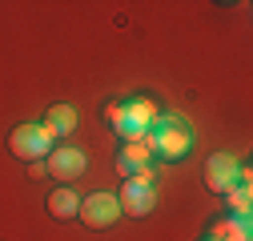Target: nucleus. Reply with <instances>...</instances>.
<instances>
[{"label":"nucleus","mask_w":253,"mask_h":241,"mask_svg":"<svg viewBox=\"0 0 253 241\" xmlns=\"http://www.w3.org/2000/svg\"><path fill=\"white\" fill-rule=\"evenodd\" d=\"M145 145H149V153L161 157V161H181L189 149H193V129H189V120L177 117V113H157V120L145 133Z\"/></svg>","instance_id":"obj_1"},{"label":"nucleus","mask_w":253,"mask_h":241,"mask_svg":"<svg viewBox=\"0 0 253 241\" xmlns=\"http://www.w3.org/2000/svg\"><path fill=\"white\" fill-rule=\"evenodd\" d=\"M157 120L153 101H129V105H109V125L125 137V141H145L149 125Z\"/></svg>","instance_id":"obj_2"},{"label":"nucleus","mask_w":253,"mask_h":241,"mask_svg":"<svg viewBox=\"0 0 253 241\" xmlns=\"http://www.w3.org/2000/svg\"><path fill=\"white\" fill-rule=\"evenodd\" d=\"M153 177H157V169L149 165V169H141L137 177H129L125 181V189H121V213H133V217H145V213H153V205H157V193H153Z\"/></svg>","instance_id":"obj_3"},{"label":"nucleus","mask_w":253,"mask_h":241,"mask_svg":"<svg viewBox=\"0 0 253 241\" xmlns=\"http://www.w3.org/2000/svg\"><path fill=\"white\" fill-rule=\"evenodd\" d=\"M8 149H12L20 161H41V157L52 153V133L44 125H20V129H12Z\"/></svg>","instance_id":"obj_4"},{"label":"nucleus","mask_w":253,"mask_h":241,"mask_svg":"<svg viewBox=\"0 0 253 241\" xmlns=\"http://www.w3.org/2000/svg\"><path fill=\"white\" fill-rule=\"evenodd\" d=\"M77 217L88 225V229H109L117 217H121V201L117 193H92V197H81V209H77Z\"/></svg>","instance_id":"obj_5"},{"label":"nucleus","mask_w":253,"mask_h":241,"mask_svg":"<svg viewBox=\"0 0 253 241\" xmlns=\"http://www.w3.org/2000/svg\"><path fill=\"white\" fill-rule=\"evenodd\" d=\"M44 173H52L60 185H73L81 173H88V157L81 153V149H73V145L52 149V153H48V165H44Z\"/></svg>","instance_id":"obj_6"},{"label":"nucleus","mask_w":253,"mask_h":241,"mask_svg":"<svg viewBox=\"0 0 253 241\" xmlns=\"http://www.w3.org/2000/svg\"><path fill=\"white\" fill-rule=\"evenodd\" d=\"M241 181V165H237V157H229V153H213L209 161H205V185L213 189V193H221L225 197L233 185Z\"/></svg>","instance_id":"obj_7"},{"label":"nucleus","mask_w":253,"mask_h":241,"mask_svg":"<svg viewBox=\"0 0 253 241\" xmlns=\"http://www.w3.org/2000/svg\"><path fill=\"white\" fill-rule=\"evenodd\" d=\"M149 161H153V153H149L145 141H125V149L117 153V173L129 181V177H137L141 169H149Z\"/></svg>","instance_id":"obj_8"},{"label":"nucleus","mask_w":253,"mask_h":241,"mask_svg":"<svg viewBox=\"0 0 253 241\" xmlns=\"http://www.w3.org/2000/svg\"><path fill=\"white\" fill-rule=\"evenodd\" d=\"M44 129H48L52 137H69V133L77 129V109H73V105H52L48 117H44Z\"/></svg>","instance_id":"obj_9"},{"label":"nucleus","mask_w":253,"mask_h":241,"mask_svg":"<svg viewBox=\"0 0 253 241\" xmlns=\"http://www.w3.org/2000/svg\"><path fill=\"white\" fill-rule=\"evenodd\" d=\"M77 209H81V197L73 193V185H60V189L48 197V213L60 217V221H65V217H77Z\"/></svg>","instance_id":"obj_10"},{"label":"nucleus","mask_w":253,"mask_h":241,"mask_svg":"<svg viewBox=\"0 0 253 241\" xmlns=\"http://www.w3.org/2000/svg\"><path fill=\"white\" fill-rule=\"evenodd\" d=\"M209 241H249V221L245 217H225L209 229Z\"/></svg>","instance_id":"obj_11"},{"label":"nucleus","mask_w":253,"mask_h":241,"mask_svg":"<svg viewBox=\"0 0 253 241\" xmlns=\"http://www.w3.org/2000/svg\"><path fill=\"white\" fill-rule=\"evenodd\" d=\"M205 241H209V237H205Z\"/></svg>","instance_id":"obj_12"}]
</instances>
